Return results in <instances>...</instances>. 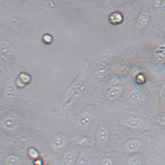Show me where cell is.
<instances>
[{"instance_id": "8", "label": "cell", "mask_w": 165, "mask_h": 165, "mask_svg": "<svg viewBox=\"0 0 165 165\" xmlns=\"http://www.w3.org/2000/svg\"><path fill=\"white\" fill-rule=\"evenodd\" d=\"M149 21V15L146 13L141 14L138 20V25L140 27H143L147 24Z\"/></svg>"}, {"instance_id": "11", "label": "cell", "mask_w": 165, "mask_h": 165, "mask_svg": "<svg viewBox=\"0 0 165 165\" xmlns=\"http://www.w3.org/2000/svg\"><path fill=\"white\" fill-rule=\"evenodd\" d=\"M91 163L89 158L86 157H83L78 160L76 165H91Z\"/></svg>"}, {"instance_id": "9", "label": "cell", "mask_w": 165, "mask_h": 165, "mask_svg": "<svg viewBox=\"0 0 165 165\" xmlns=\"http://www.w3.org/2000/svg\"><path fill=\"white\" fill-rule=\"evenodd\" d=\"M123 16L120 14L115 13L111 16V21L114 24H117L122 22L123 21Z\"/></svg>"}, {"instance_id": "17", "label": "cell", "mask_w": 165, "mask_h": 165, "mask_svg": "<svg viewBox=\"0 0 165 165\" xmlns=\"http://www.w3.org/2000/svg\"><path fill=\"white\" fill-rule=\"evenodd\" d=\"M160 95L162 98L165 100V85L163 86L160 90Z\"/></svg>"}, {"instance_id": "16", "label": "cell", "mask_w": 165, "mask_h": 165, "mask_svg": "<svg viewBox=\"0 0 165 165\" xmlns=\"http://www.w3.org/2000/svg\"><path fill=\"white\" fill-rule=\"evenodd\" d=\"M103 165H113V162L110 158H107L104 160Z\"/></svg>"}, {"instance_id": "7", "label": "cell", "mask_w": 165, "mask_h": 165, "mask_svg": "<svg viewBox=\"0 0 165 165\" xmlns=\"http://www.w3.org/2000/svg\"><path fill=\"white\" fill-rule=\"evenodd\" d=\"M122 92L121 89L119 87H114L108 92V96L111 99H114L120 96Z\"/></svg>"}, {"instance_id": "14", "label": "cell", "mask_w": 165, "mask_h": 165, "mask_svg": "<svg viewBox=\"0 0 165 165\" xmlns=\"http://www.w3.org/2000/svg\"><path fill=\"white\" fill-rule=\"evenodd\" d=\"M65 144V140L62 137H59L56 139L55 141V144L57 147L60 149L63 147Z\"/></svg>"}, {"instance_id": "2", "label": "cell", "mask_w": 165, "mask_h": 165, "mask_svg": "<svg viewBox=\"0 0 165 165\" xmlns=\"http://www.w3.org/2000/svg\"><path fill=\"white\" fill-rule=\"evenodd\" d=\"M109 131L106 127L102 126L99 128L98 132V140L102 144L106 143L109 137Z\"/></svg>"}, {"instance_id": "3", "label": "cell", "mask_w": 165, "mask_h": 165, "mask_svg": "<svg viewBox=\"0 0 165 165\" xmlns=\"http://www.w3.org/2000/svg\"><path fill=\"white\" fill-rule=\"evenodd\" d=\"M129 98L133 103H139L142 101L143 96L140 92L137 90H134L131 92L129 94Z\"/></svg>"}, {"instance_id": "12", "label": "cell", "mask_w": 165, "mask_h": 165, "mask_svg": "<svg viewBox=\"0 0 165 165\" xmlns=\"http://www.w3.org/2000/svg\"><path fill=\"white\" fill-rule=\"evenodd\" d=\"M129 165H141V160L139 157L134 156L130 159Z\"/></svg>"}, {"instance_id": "5", "label": "cell", "mask_w": 165, "mask_h": 165, "mask_svg": "<svg viewBox=\"0 0 165 165\" xmlns=\"http://www.w3.org/2000/svg\"><path fill=\"white\" fill-rule=\"evenodd\" d=\"M76 155L72 152L67 154L64 157L63 160V165H73L75 161Z\"/></svg>"}, {"instance_id": "1", "label": "cell", "mask_w": 165, "mask_h": 165, "mask_svg": "<svg viewBox=\"0 0 165 165\" xmlns=\"http://www.w3.org/2000/svg\"><path fill=\"white\" fill-rule=\"evenodd\" d=\"M154 61L156 64L161 65L165 62V44H162L154 52Z\"/></svg>"}, {"instance_id": "4", "label": "cell", "mask_w": 165, "mask_h": 165, "mask_svg": "<svg viewBox=\"0 0 165 165\" xmlns=\"http://www.w3.org/2000/svg\"><path fill=\"white\" fill-rule=\"evenodd\" d=\"M125 124L131 128L136 129L140 127L141 123L138 118H131L127 120Z\"/></svg>"}, {"instance_id": "13", "label": "cell", "mask_w": 165, "mask_h": 165, "mask_svg": "<svg viewBox=\"0 0 165 165\" xmlns=\"http://www.w3.org/2000/svg\"><path fill=\"white\" fill-rule=\"evenodd\" d=\"M29 155L32 159H37L39 156V154L37 151L34 149H31L29 151Z\"/></svg>"}, {"instance_id": "10", "label": "cell", "mask_w": 165, "mask_h": 165, "mask_svg": "<svg viewBox=\"0 0 165 165\" xmlns=\"http://www.w3.org/2000/svg\"><path fill=\"white\" fill-rule=\"evenodd\" d=\"M91 121V118L88 114H84L80 117V122L82 126H85L88 125Z\"/></svg>"}, {"instance_id": "19", "label": "cell", "mask_w": 165, "mask_h": 165, "mask_svg": "<svg viewBox=\"0 0 165 165\" xmlns=\"http://www.w3.org/2000/svg\"><path fill=\"white\" fill-rule=\"evenodd\" d=\"M35 165H42V163L41 160L39 159L36 160V161L34 162Z\"/></svg>"}, {"instance_id": "18", "label": "cell", "mask_w": 165, "mask_h": 165, "mask_svg": "<svg viewBox=\"0 0 165 165\" xmlns=\"http://www.w3.org/2000/svg\"><path fill=\"white\" fill-rule=\"evenodd\" d=\"M46 36L47 38H46V37L44 36V41H45V42H46L47 43H50L52 41V39L51 37V36H50V35H46Z\"/></svg>"}, {"instance_id": "15", "label": "cell", "mask_w": 165, "mask_h": 165, "mask_svg": "<svg viewBox=\"0 0 165 165\" xmlns=\"http://www.w3.org/2000/svg\"><path fill=\"white\" fill-rule=\"evenodd\" d=\"M158 121L160 124L165 125V114H163L158 117Z\"/></svg>"}, {"instance_id": "6", "label": "cell", "mask_w": 165, "mask_h": 165, "mask_svg": "<svg viewBox=\"0 0 165 165\" xmlns=\"http://www.w3.org/2000/svg\"><path fill=\"white\" fill-rule=\"evenodd\" d=\"M140 147V143L136 140L131 141L127 143L126 149L130 152H135L138 150Z\"/></svg>"}]
</instances>
